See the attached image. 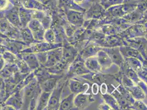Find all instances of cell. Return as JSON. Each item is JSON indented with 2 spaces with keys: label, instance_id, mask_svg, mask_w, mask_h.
Wrapping results in <instances>:
<instances>
[{
  "label": "cell",
  "instance_id": "f6af8a7d",
  "mask_svg": "<svg viewBox=\"0 0 147 110\" xmlns=\"http://www.w3.org/2000/svg\"><path fill=\"white\" fill-rule=\"evenodd\" d=\"M96 2H99V0H84V3H87L90 5H92V3Z\"/></svg>",
  "mask_w": 147,
  "mask_h": 110
},
{
  "label": "cell",
  "instance_id": "cb8c5ba5",
  "mask_svg": "<svg viewBox=\"0 0 147 110\" xmlns=\"http://www.w3.org/2000/svg\"><path fill=\"white\" fill-rule=\"evenodd\" d=\"M69 65L61 61L54 66H52L49 67H45L49 73L55 75H62L63 73L67 69Z\"/></svg>",
  "mask_w": 147,
  "mask_h": 110
},
{
  "label": "cell",
  "instance_id": "681fc988",
  "mask_svg": "<svg viewBox=\"0 0 147 110\" xmlns=\"http://www.w3.org/2000/svg\"><path fill=\"white\" fill-rule=\"evenodd\" d=\"M108 0H99V3L103 6V5H104V4L107 2V1Z\"/></svg>",
  "mask_w": 147,
  "mask_h": 110
},
{
  "label": "cell",
  "instance_id": "3957f363",
  "mask_svg": "<svg viewBox=\"0 0 147 110\" xmlns=\"http://www.w3.org/2000/svg\"><path fill=\"white\" fill-rule=\"evenodd\" d=\"M63 46V43H49L45 41H38L37 43H32L28 48L24 49L22 53H34L41 52H47L51 50L61 48Z\"/></svg>",
  "mask_w": 147,
  "mask_h": 110
},
{
  "label": "cell",
  "instance_id": "bcb514c9",
  "mask_svg": "<svg viewBox=\"0 0 147 110\" xmlns=\"http://www.w3.org/2000/svg\"><path fill=\"white\" fill-rule=\"evenodd\" d=\"M6 51V48L3 46L0 45V54H3Z\"/></svg>",
  "mask_w": 147,
  "mask_h": 110
},
{
  "label": "cell",
  "instance_id": "ab89813d",
  "mask_svg": "<svg viewBox=\"0 0 147 110\" xmlns=\"http://www.w3.org/2000/svg\"><path fill=\"white\" fill-rule=\"evenodd\" d=\"M3 56L5 58L6 60L8 62H17L18 59L15 55H13L12 53L5 51L3 54Z\"/></svg>",
  "mask_w": 147,
  "mask_h": 110
},
{
  "label": "cell",
  "instance_id": "4316f807",
  "mask_svg": "<svg viewBox=\"0 0 147 110\" xmlns=\"http://www.w3.org/2000/svg\"><path fill=\"white\" fill-rule=\"evenodd\" d=\"M19 17L22 27H26L28 23L32 19L31 10L21 8L19 12Z\"/></svg>",
  "mask_w": 147,
  "mask_h": 110
},
{
  "label": "cell",
  "instance_id": "d6986e66",
  "mask_svg": "<svg viewBox=\"0 0 147 110\" xmlns=\"http://www.w3.org/2000/svg\"><path fill=\"white\" fill-rule=\"evenodd\" d=\"M96 56L99 64L102 68V71L108 69L113 64L109 55L102 49L98 51Z\"/></svg>",
  "mask_w": 147,
  "mask_h": 110
},
{
  "label": "cell",
  "instance_id": "c3c4849f",
  "mask_svg": "<svg viewBox=\"0 0 147 110\" xmlns=\"http://www.w3.org/2000/svg\"><path fill=\"white\" fill-rule=\"evenodd\" d=\"M3 64H4V61L3 59H0V70L2 69V68L3 67Z\"/></svg>",
  "mask_w": 147,
  "mask_h": 110
},
{
  "label": "cell",
  "instance_id": "52a82bcc",
  "mask_svg": "<svg viewBox=\"0 0 147 110\" xmlns=\"http://www.w3.org/2000/svg\"><path fill=\"white\" fill-rule=\"evenodd\" d=\"M79 54L78 49L67 42L63 43L61 61L69 65Z\"/></svg>",
  "mask_w": 147,
  "mask_h": 110
},
{
  "label": "cell",
  "instance_id": "8d00e7d4",
  "mask_svg": "<svg viewBox=\"0 0 147 110\" xmlns=\"http://www.w3.org/2000/svg\"><path fill=\"white\" fill-rule=\"evenodd\" d=\"M147 62L144 63L141 69L137 72L138 77L140 78V79L143 80L145 83H147Z\"/></svg>",
  "mask_w": 147,
  "mask_h": 110
},
{
  "label": "cell",
  "instance_id": "7402d4cb",
  "mask_svg": "<svg viewBox=\"0 0 147 110\" xmlns=\"http://www.w3.org/2000/svg\"><path fill=\"white\" fill-rule=\"evenodd\" d=\"M61 77L62 75L53 77L49 78V79L46 80L45 81H42L41 83H39L42 91L52 92L57 85L58 82L61 78Z\"/></svg>",
  "mask_w": 147,
  "mask_h": 110
},
{
  "label": "cell",
  "instance_id": "8992f818",
  "mask_svg": "<svg viewBox=\"0 0 147 110\" xmlns=\"http://www.w3.org/2000/svg\"><path fill=\"white\" fill-rule=\"evenodd\" d=\"M106 10L99 2L92 3L85 12V19L103 20L105 17Z\"/></svg>",
  "mask_w": 147,
  "mask_h": 110
},
{
  "label": "cell",
  "instance_id": "e0dca14e",
  "mask_svg": "<svg viewBox=\"0 0 147 110\" xmlns=\"http://www.w3.org/2000/svg\"><path fill=\"white\" fill-rule=\"evenodd\" d=\"M123 44V39L121 38L117 34L105 35L101 47L111 48L115 46H120Z\"/></svg>",
  "mask_w": 147,
  "mask_h": 110
},
{
  "label": "cell",
  "instance_id": "603a6c76",
  "mask_svg": "<svg viewBox=\"0 0 147 110\" xmlns=\"http://www.w3.org/2000/svg\"><path fill=\"white\" fill-rule=\"evenodd\" d=\"M75 96V95L74 94L71 92L67 97L61 98L59 110H76L74 104Z\"/></svg>",
  "mask_w": 147,
  "mask_h": 110
},
{
  "label": "cell",
  "instance_id": "7bdbcfd3",
  "mask_svg": "<svg viewBox=\"0 0 147 110\" xmlns=\"http://www.w3.org/2000/svg\"><path fill=\"white\" fill-rule=\"evenodd\" d=\"M98 110H112L111 109L110 106L108 105L107 104H106L105 102H104V100L103 101V103H100L98 105Z\"/></svg>",
  "mask_w": 147,
  "mask_h": 110
},
{
  "label": "cell",
  "instance_id": "6da1fadb",
  "mask_svg": "<svg viewBox=\"0 0 147 110\" xmlns=\"http://www.w3.org/2000/svg\"><path fill=\"white\" fill-rule=\"evenodd\" d=\"M90 73L91 72L87 69L85 65V60L78 54L75 59L69 65L67 76L74 77Z\"/></svg>",
  "mask_w": 147,
  "mask_h": 110
},
{
  "label": "cell",
  "instance_id": "74e56055",
  "mask_svg": "<svg viewBox=\"0 0 147 110\" xmlns=\"http://www.w3.org/2000/svg\"><path fill=\"white\" fill-rule=\"evenodd\" d=\"M132 110H147V105L142 100H135L134 103L132 106Z\"/></svg>",
  "mask_w": 147,
  "mask_h": 110
},
{
  "label": "cell",
  "instance_id": "60d3db41",
  "mask_svg": "<svg viewBox=\"0 0 147 110\" xmlns=\"http://www.w3.org/2000/svg\"><path fill=\"white\" fill-rule=\"evenodd\" d=\"M123 1L124 0H108L103 5V7L105 10H107L110 7L122 4Z\"/></svg>",
  "mask_w": 147,
  "mask_h": 110
},
{
  "label": "cell",
  "instance_id": "b9f144b4",
  "mask_svg": "<svg viewBox=\"0 0 147 110\" xmlns=\"http://www.w3.org/2000/svg\"><path fill=\"white\" fill-rule=\"evenodd\" d=\"M8 0H0V11H4L6 10L9 6Z\"/></svg>",
  "mask_w": 147,
  "mask_h": 110
},
{
  "label": "cell",
  "instance_id": "d590c367",
  "mask_svg": "<svg viewBox=\"0 0 147 110\" xmlns=\"http://www.w3.org/2000/svg\"><path fill=\"white\" fill-rule=\"evenodd\" d=\"M39 21L40 22V23L43 26V28L46 31V29H48L49 28H51L52 20V18L51 17V16L49 14H46L43 18L41 19Z\"/></svg>",
  "mask_w": 147,
  "mask_h": 110
},
{
  "label": "cell",
  "instance_id": "d6a6232c",
  "mask_svg": "<svg viewBox=\"0 0 147 110\" xmlns=\"http://www.w3.org/2000/svg\"><path fill=\"white\" fill-rule=\"evenodd\" d=\"M18 65V68L21 73L28 74L31 72L30 69L26 63L22 59L18 60L17 62Z\"/></svg>",
  "mask_w": 147,
  "mask_h": 110
},
{
  "label": "cell",
  "instance_id": "ba28073f",
  "mask_svg": "<svg viewBox=\"0 0 147 110\" xmlns=\"http://www.w3.org/2000/svg\"><path fill=\"white\" fill-rule=\"evenodd\" d=\"M94 98L91 95L86 92H82L75 95L74 99V104L76 110H84L91 103L94 102Z\"/></svg>",
  "mask_w": 147,
  "mask_h": 110
},
{
  "label": "cell",
  "instance_id": "277c9868",
  "mask_svg": "<svg viewBox=\"0 0 147 110\" xmlns=\"http://www.w3.org/2000/svg\"><path fill=\"white\" fill-rule=\"evenodd\" d=\"M64 86V82H58L57 85L51 94L49 103L45 110H59Z\"/></svg>",
  "mask_w": 147,
  "mask_h": 110
},
{
  "label": "cell",
  "instance_id": "83f0119b",
  "mask_svg": "<svg viewBox=\"0 0 147 110\" xmlns=\"http://www.w3.org/2000/svg\"><path fill=\"white\" fill-rule=\"evenodd\" d=\"M20 35L24 43L28 44V45L39 41H37L34 39L31 31L27 26L22 28L20 31Z\"/></svg>",
  "mask_w": 147,
  "mask_h": 110
},
{
  "label": "cell",
  "instance_id": "9c48e42d",
  "mask_svg": "<svg viewBox=\"0 0 147 110\" xmlns=\"http://www.w3.org/2000/svg\"><path fill=\"white\" fill-rule=\"evenodd\" d=\"M67 22L69 23L76 27L82 26L85 22V13L68 10L64 11Z\"/></svg>",
  "mask_w": 147,
  "mask_h": 110
},
{
  "label": "cell",
  "instance_id": "5b68a950",
  "mask_svg": "<svg viewBox=\"0 0 147 110\" xmlns=\"http://www.w3.org/2000/svg\"><path fill=\"white\" fill-rule=\"evenodd\" d=\"M123 45H127L137 50L143 58L147 60V38L146 37H136L130 39H123Z\"/></svg>",
  "mask_w": 147,
  "mask_h": 110
},
{
  "label": "cell",
  "instance_id": "f1b7e54d",
  "mask_svg": "<svg viewBox=\"0 0 147 110\" xmlns=\"http://www.w3.org/2000/svg\"><path fill=\"white\" fill-rule=\"evenodd\" d=\"M123 70V73L126 75H127L130 79L135 84H137L141 80L138 77L137 73L134 71L132 69L129 67V66L125 63L123 66L120 68Z\"/></svg>",
  "mask_w": 147,
  "mask_h": 110
},
{
  "label": "cell",
  "instance_id": "44dd1931",
  "mask_svg": "<svg viewBox=\"0 0 147 110\" xmlns=\"http://www.w3.org/2000/svg\"><path fill=\"white\" fill-rule=\"evenodd\" d=\"M85 65L91 73H99L103 72L96 56L86 58L85 60Z\"/></svg>",
  "mask_w": 147,
  "mask_h": 110
},
{
  "label": "cell",
  "instance_id": "7c38bea8",
  "mask_svg": "<svg viewBox=\"0 0 147 110\" xmlns=\"http://www.w3.org/2000/svg\"><path fill=\"white\" fill-rule=\"evenodd\" d=\"M102 50L107 53L110 57L113 64L121 68L125 63V59L121 55L119 46L111 48H102Z\"/></svg>",
  "mask_w": 147,
  "mask_h": 110
},
{
  "label": "cell",
  "instance_id": "ac0fdd59",
  "mask_svg": "<svg viewBox=\"0 0 147 110\" xmlns=\"http://www.w3.org/2000/svg\"><path fill=\"white\" fill-rule=\"evenodd\" d=\"M23 3L25 7L29 10L42 11L45 12H47L50 10L49 6L38 0H23Z\"/></svg>",
  "mask_w": 147,
  "mask_h": 110
},
{
  "label": "cell",
  "instance_id": "e575fe53",
  "mask_svg": "<svg viewBox=\"0 0 147 110\" xmlns=\"http://www.w3.org/2000/svg\"><path fill=\"white\" fill-rule=\"evenodd\" d=\"M78 28V27H76L69 23L67 24H66L65 27V33L67 37V38L69 39L73 37Z\"/></svg>",
  "mask_w": 147,
  "mask_h": 110
},
{
  "label": "cell",
  "instance_id": "4dcf8cb0",
  "mask_svg": "<svg viewBox=\"0 0 147 110\" xmlns=\"http://www.w3.org/2000/svg\"><path fill=\"white\" fill-rule=\"evenodd\" d=\"M125 63L137 73L142 67L144 63L136 58L129 57L125 58ZM146 63V62H144Z\"/></svg>",
  "mask_w": 147,
  "mask_h": 110
},
{
  "label": "cell",
  "instance_id": "1f68e13d",
  "mask_svg": "<svg viewBox=\"0 0 147 110\" xmlns=\"http://www.w3.org/2000/svg\"><path fill=\"white\" fill-rule=\"evenodd\" d=\"M44 41L49 43H56V37L55 32L52 28H49L48 29H46L43 35Z\"/></svg>",
  "mask_w": 147,
  "mask_h": 110
},
{
  "label": "cell",
  "instance_id": "9a60e30c",
  "mask_svg": "<svg viewBox=\"0 0 147 110\" xmlns=\"http://www.w3.org/2000/svg\"><path fill=\"white\" fill-rule=\"evenodd\" d=\"M57 7L63 11L71 10L85 13L86 11V8L76 3L74 0H58Z\"/></svg>",
  "mask_w": 147,
  "mask_h": 110
},
{
  "label": "cell",
  "instance_id": "4fadbf2b",
  "mask_svg": "<svg viewBox=\"0 0 147 110\" xmlns=\"http://www.w3.org/2000/svg\"><path fill=\"white\" fill-rule=\"evenodd\" d=\"M119 49L124 59L129 57H133L138 58L143 63L147 62V60L143 58L140 52L136 49H134L127 45H123L119 46Z\"/></svg>",
  "mask_w": 147,
  "mask_h": 110
},
{
  "label": "cell",
  "instance_id": "7dc6e473",
  "mask_svg": "<svg viewBox=\"0 0 147 110\" xmlns=\"http://www.w3.org/2000/svg\"><path fill=\"white\" fill-rule=\"evenodd\" d=\"M76 3L80 5V4H82V3H84V0H74Z\"/></svg>",
  "mask_w": 147,
  "mask_h": 110
},
{
  "label": "cell",
  "instance_id": "2e32d148",
  "mask_svg": "<svg viewBox=\"0 0 147 110\" xmlns=\"http://www.w3.org/2000/svg\"><path fill=\"white\" fill-rule=\"evenodd\" d=\"M69 88L71 92L77 95L82 92H86L89 88V85L79 80L70 79L69 82Z\"/></svg>",
  "mask_w": 147,
  "mask_h": 110
},
{
  "label": "cell",
  "instance_id": "ee69618b",
  "mask_svg": "<svg viewBox=\"0 0 147 110\" xmlns=\"http://www.w3.org/2000/svg\"><path fill=\"white\" fill-rule=\"evenodd\" d=\"M137 85L139 86L141 89L143 90V92H144L147 94V83H145L144 81H143V80H141L138 83V84Z\"/></svg>",
  "mask_w": 147,
  "mask_h": 110
},
{
  "label": "cell",
  "instance_id": "484cf974",
  "mask_svg": "<svg viewBox=\"0 0 147 110\" xmlns=\"http://www.w3.org/2000/svg\"><path fill=\"white\" fill-rule=\"evenodd\" d=\"M126 90L130 93L135 100L143 101L144 99H146L147 94L143 92V90L139 86L136 84H135Z\"/></svg>",
  "mask_w": 147,
  "mask_h": 110
},
{
  "label": "cell",
  "instance_id": "d4e9b609",
  "mask_svg": "<svg viewBox=\"0 0 147 110\" xmlns=\"http://www.w3.org/2000/svg\"><path fill=\"white\" fill-rule=\"evenodd\" d=\"M51 92H41L37 99L35 109L38 110H45L49 101V97Z\"/></svg>",
  "mask_w": 147,
  "mask_h": 110
},
{
  "label": "cell",
  "instance_id": "ffe728a7",
  "mask_svg": "<svg viewBox=\"0 0 147 110\" xmlns=\"http://www.w3.org/2000/svg\"><path fill=\"white\" fill-rule=\"evenodd\" d=\"M22 59L26 63L31 71H34L40 67L36 56L34 53H22Z\"/></svg>",
  "mask_w": 147,
  "mask_h": 110
},
{
  "label": "cell",
  "instance_id": "7a4b0ae2",
  "mask_svg": "<svg viewBox=\"0 0 147 110\" xmlns=\"http://www.w3.org/2000/svg\"><path fill=\"white\" fill-rule=\"evenodd\" d=\"M117 35L123 39H130L136 37H147V24H133Z\"/></svg>",
  "mask_w": 147,
  "mask_h": 110
},
{
  "label": "cell",
  "instance_id": "f35d334b",
  "mask_svg": "<svg viewBox=\"0 0 147 110\" xmlns=\"http://www.w3.org/2000/svg\"><path fill=\"white\" fill-rule=\"evenodd\" d=\"M121 84L125 89H127L128 88L134 86L135 84L127 75H126L125 74H123V77L121 79Z\"/></svg>",
  "mask_w": 147,
  "mask_h": 110
},
{
  "label": "cell",
  "instance_id": "5bb4252c",
  "mask_svg": "<svg viewBox=\"0 0 147 110\" xmlns=\"http://www.w3.org/2000/svg\"><path fill=\"white\" fill-rule=\"evenodd\" d=\"M62 58V47L52 49L47 51V60L45 65V67H49L54 66L61 61Z\"/></svg>",
  "mask_w": 147,
  "mask_h": 110
},
{
  "label": "cell",
  "instance_id": "30bf717a",
  "mask_svg": "<svg viewBox=\"0 0 147 110\" xmlns=\"http://www.w3.org/2000/svg\"><path fill=\"white\" fill-rule=\"evenodd\" d=\"M27 27L30 30L33 37L36 40L39 41H44L43 35L45 30L38 20L32 19L28 23Z\"/></svg>",
  "mask_w": 147,
  "mask_h": 110
},
{
  "label": "cell",
  "instance_id": "f546056e",
  "mask_svg": "<svg viewBox=\"0 0 147 110\" xmlns=\"http://www.w3.org/2000/svg\"><path fill=\"white\" fill-rule=\"evenodd\" d=\"M104 102L108 104L112 110H120V107L116 98L109 93H104L102 95Z\"/></svg>",
  "mask_w": 147,
  "mask_h": 110
},
{
  "label": "cell",
  "instance_id": "8fae6325",
  "mask_svg": "<svg viewBox=\"0 0 147 110\" xmlns=\"http://www.w3.org/2000/svg\"><path fill=\"white\" fill-rule=\"evenodd\" d=\"M102 49V48L97 43L92 41H88L79 52V54L84 60H85L88 57L96 56L98 51Z\"/></svg>",
  "mask_w": 147,
  "mask_h": 110
},
{
  "label": "cell",
  "instance_id": "836d02e7",
  "mask_svg": "<svg viewBox=\"0 0 147 110\" xmlns=\"http://www.w3.org/2000/svg\"><path fill=\"white\" fill-rule=\"evenodd\" d=\"M35 55L36 56L37 60L40 63L41 67H44L47 60V52H37Z\"/></svg>",
  "mask_w": 147,
  "mask_h": 110
}]
</instances>
